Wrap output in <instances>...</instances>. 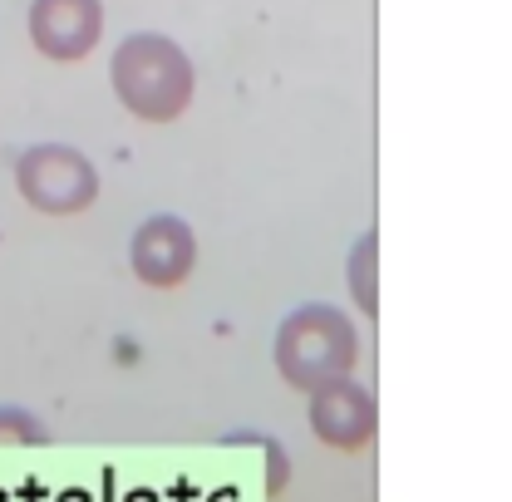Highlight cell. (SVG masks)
Returning a JSON list of instances; mask_svg holds the SVG:
<instances>
[{
	"mask_svg": "<svg viewBox=\"0 0 512 502\" xmlns=\"http://www.w3.org/2000/svg\"><path fill=\"white\" fill-rule=\"evenodd\" d=\"M311 424H316L320 439L335 443V448H360L375 429V399L360 384L335 379V384L311 394Z\"/></svg>",
	"mask_w": 512,
	"mask_h": 502,
	"instance_id": "6",
	"label": "cell"
},
{
	"mask_svg": "<svg viewBox=\"0 0 512 502\" xmlns=\"http://www.w3.org/2000/svg\"><path fill=\"white\" fill-rule=\"evenodd\" d=\"M114 94L143 124H173L192 104V60L168 35H128L114 50Z\"/></svg>",
	"mask_w": 512,
	"mask_h": 502,
	"instance_id": "1",
	"label": "cell"
},
{
	"mask_svg": "<svg viewBox=\"0 0 512 502\" xmlns=\"http://www.w3.org/2000/svg\"><path fill=\"white\" fill-rule=\"evenodd\" d=\"M128 261H133V271H138L143 286L168 291V286L188 281L192 261H197V242H192L188 222H178V217H148V222L133 232Z\"/></svg>",
	"mask_w": 512,
	"mask_h": 502,
	"instance_id": "5",
	"label": "cell"
},
{
	"mask_svg": "<svg viewBox=\"0 0 512 502\" xmlns=\"http://www.w3.org/2000/svg\"><path fill=\"white\" fill-rule=\"evenodd\" d=\"M104 35L99 0H30V40L50 60H84Z\"/></svg>",
	"mask_w": 512,
	"mask_h": 502,
	"instance_id": "4",
	"label": "cell"
},
{
	"mask_svg": "<svg viewBox=\"0 0 512 502\" xmlns=\"http://www.w3.org/2000/svg\"><path fill=\"white\" fill-rule=\"evenodd\" d=\"M276 365L296 389H325L355 365V330L350 320L330 306H306L296 311L281 335H276Z\"/></svg>",
	"mask_w": 512,
	"mask_h": 502,
	"instance_id": "2",
	"label": "cell"
},
{
	"mask_svg": "<svg viewBox=\"0 0 512 502\" xmlns=\"http://www.w3.org/2000/svg\"><path fill=\"white\" fill-rule=\"evenodd\" d=\"M15 183H20V197H25L35 212H50V217H74V212H84V207L99 197L94 163H89L79 148H64V143L30 148V153L15 163Z\"/></svg>",
	"mask_w": 512,
	"mask_h": 502,
	"instance_id": "3",
	"label": "cell"
}]
</instances>
